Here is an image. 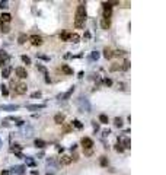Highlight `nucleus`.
<instances>
[{
  "label": "nucleus",
  "instance_id": "1",
  "mask_svg": "<svg viewBox=\"0 0 166 175\" xmlns=\"http://www.w3.org/2000/svg\"><path fill=\"white\" fill-rule=\"evenodd\" d=\"M85 20H86V6L85 3H80L76 9V20H74L76 28H83Z\"/></svg>",
  "mask_w": 166,
  "mask_h": 175
},
{
  "label": "nucleus",
  "instance_id": "2",
  "mask_svg": "<svg viewBox=\"0 0 166 175\" xmlns=\"http://www.w3.org/2000/svg\"><path fill=\"white\" fill-rule=\"evenodd\" d=\"M28 39L31 41V44H32V45H42V42H44V41H42V38H41L39 35H31Z\"/></svg>",
  "mask_w": 166,
  "mask_h": 175
},
{
  "label": "nucleus",
  "instance_id": "3",
  "mask_svg": "<svg viewBox=\"0 0 166 175\" xmlns=\"http://www.w3.org/2000/svg\"><path fill=\"white\" fill-rule=\"evenodd\" d=\"M26 91H28L26 83H17V85H16V88H15V92H16V93H19V95L26 93Z\"/></svg>",
  "mask_w": 166,
  "mask_h": 175
},
{
  "label": "nucleus",
  "instance_id": "4",
  "mask_svg": "<svg viewBox=\"0 0 166 175\" xmlns=\"http://www.w3.org/2000/svg\"><path fill=\"white\" fill-rule=\"evenodd\" d=\"M15 72H16V76L20 77V79H25V77L28 76V72H26V69H23V67H16Z\"/></svg>",
  "mask_w": 166,
  "mask_h": 175
},
{
  "label": "nucleus",
  "instance_id": "5",
  "mask_svg": "<svg viewBox=\"0 0 166 175\" xmlns=\"http://www.w3.org/2000/svg\"><path fill=\"white\" fill-rule=\"evenodd\" d=\"M82 145H83L85 149H90V147L93 146V140L89 139V137H83V139H82Z\"/></svg>",
  "mask_w": 166,
  "mask_h": 175
},
{
  "label": "nucleus",
  "instance_id": "6",
  "mask_svg": "<svg viewBox=\"0 0 166 175\" xmlns=\"http://www.w3.org/2000/svg\"><path fill=\"white\" fill-rule=\"evenodd\" d=\"M64 118H66V117H64L63 114H57V115L54 117V123H55V124H63V123H64Z\"/></svg>",
  "mask_w": 166,
  "mask_h": 175
},
{
  "label": "nucleus",
  "instance_id": "7",
  "mask_svg": "<svg viewBox=\"0 0 166 175\" xmlns=\"http://www.w3.org/2000/svg\"><path fill=\"white\" fill-rule=\"evenodd\" d=\"M61 70L66 73V74H73V69L67 64H61Z\"/></svg>",
  "mask_w": 166,
  "mask_h": 175
},
{
  "label": "nucleus",
  "instance_id": "8",
  "mask_svg": "<svg viewBox=\"0 0 166 175\" xmlns=\"http://www.w3.org/2000/svg\"><path fill=\"white\" fill-rule=\"evenodd\" d=\"M10 72H12V67H10V66H7V67H4V69L1 70V76L6 79V77H9V76H10Z\"/></svg>",
  "mask_w": 166,
  "mask_h": 175
},
{
  "label": "nucleus",
  "instance_id": "9",
  "mask_svg": "<svg viewBox=\"0 0 166 175\" xmlns=\"http://www.w3.org/2000/svg\"><path fill=\"white\" fill-rule=\"evenodd\" d=\"M104 57H105V58H112V57H114V51L109 50V48H105V50H104Z\"/></svg>",
  "mask_w": 166,
  "mask_h": 175
},
{
  "label": "nucleus",
  "instance_id": "10",
  "mask_svg": "<svg viewBox=\"0 0 166 175\" xmlns=\"http://www.w3.org/2000/svg\"><path fill=\"white\" fill-rule=\"evenodd\" d=\"M60 162H61L63 165H69V164H71V158H70V156H67V155H64V156H61Z\"/></svg>",
  "mask_w": 166,
  "mask_h": 175
},
{
  "label": "nucleus",
  "instance_id": "11",
  "mask_svg": "<svg viewBox=\"0 0 166 175\" xmlns=\"http://www.w3.org/2000/svg\"><path fill=\"white\" fill-rule=\"evenodd\" d=\"M10 19H12L10 13H1V16H0V20H1V22H10Z\"/></svg>",
  "mask_w": 166,
  "mask_h": 175
},
{
  "label": "nucleus",
  "instance_id": "12",
  "mask_svg": "<svg viewBox=\"0 0 166 175\" xmlns=\"http://www.w3.org/2000/svg\"><path fill=\"white\" fill-rule=\"evenodd\" d=\"M101 25H102V28H104V29H109V26H111V22H109V19H102Z\"/></svg>",
  "mask_w": 166,
  "mask_h": 175
},
{
  "label": "nucleus",
  "instance_id": "13",
  "mask_svg": "<svg viewBox=\"0 0 166 175\" xmlns=\"http://www.w3.org/2000/svg\"><path fill=\"white\" fill-rule=\"evenodd\" d=\"M99 121H101L102 124H108V123H109V118H108V115L101 114V115H99Z\"/></svg>",
  "mask_w": 166,
  "mask_h": 175
},
{
  "label": "nucleus",
  "instance_id": "14",
  "mask_svg": "<svg viewBox=\"0 0 166 175\" xmlns=\"http://www.w3.org/2000/svg\"><path fill=\"white\" fill-rule=\"evenodd\" d=\"M26 39H28L26 34H20V35H19V38H17V42H19V44H25V42H26Z\"/></svg>",
  "mask_w": 166,
  "mask_h": 175
},
{
  "label": "nucleus",
  "instance_id": "15",
  "mask_svg": "<svg viewBox=\"0 0 166 175\" xmlns=\"http://www.w3.org/2000/svg\"><path fill=\"white\" fill-rule=\"evenodd\" d=\"M41 108H45V105L41 104V105H29V107H28L29 111H35V110H41Z\"/></svg>",
  "mask_w": 166,
  "mask_h": 175
},
{
  "label": "nucleus",
  "instance_id": "16",
  "mask_svg": "<svg viewBox=\"0 0 166 175\" xmlns=\"http://www.w3.org/2000/svg\"><path fill=\"white\" fill-rule=\"evenodd\" d=\"M69 38H70V34H67V32L60 34V39H61V41H69Z\"/></svg>",
  "mask_w": 166,
  "mask_h": 175
},
{
  "label": "nucleus",
  "instance_id": "17",
  "mask_svg": "<svg viewBox=\"0 0 166 175\" xmlns=\"http://www.w3.org/2000/svg\"><path fill=\"white\" fill-rule=\"evenodd\" d=\"M69 41L79 42V35H77V34H70V38H69Z\"/></svg>",
  "mask_w": 166,
  "mask_h": 175
},
{
  "label": "nucleus",
  "instance_id": "18",
  "mask_svg": "<svg viewBox=\"0 0 166 175\" xmlns=\"http://www.w3.org/2000/svg\"><path fill=\"white\" fill-rule=\"evenodd\" d=\"M35 146H36V147H44V146H45V142L41 140V139H36V140H35Z\"/></svg>",
  "mask_w": 166,
  "mask_h": 175
},
{
  "label": "nucleus",
  "instance_id": "19",
  "mask_svg": "<svg viewBox=\"0 0 166 175\" xmlns=\"http://www.w3.org/2000/svg\"><path fill=\"white\" fill-rule=\"evenodd\" d=\"M111 18V9H104V19H109Z\"/></svg>",
  "mask_w": 166,
  "mask_h": 175
},
{
  "label": "nucleus",
  "instance_id": "20",
  "mask_svg": "<svg viewBox=\"0 0 166 175\" xmlns=\"http://www.w3.org/2000/svg\"><path fill=\"white\" fill-rule=\"evenodd\" d=\"M1 110H4V111H12V110H17V105H6V107H1Z\"/></svg>",
  "mask_w": 166,
  "mask_h": 175
},
{
  "label": "nucleus",
  "instance_id": "21",
  "mask_svg": "<svg viewBox=\"0 0 166 175\" xmlns=\"http://www.w3.org/2000/svg\"><path fill=\"white\" fill-rule=\"evenodd\" d=\"M0 31H1V32H4V34H7V32L10 31V28H9L7 25H1V23H0Z\"/></svg>",
  "mask_w": 166,
  "mask_h": 175
},
{
  "label": "nucleus",
  "instance_id": "22",
  "mask_svg": "<svg viewBox=\"0 0 166 175\" xmlns=\"http://www.w3.org/2000/svg\"><path fill=\"white\" fill-rule=\"evenodd\" d=\"M22 61H23L25 64H31V58H29L28 55H22Z\"/></svg>",
  "mask_w": 166,
  "mask_h": 175
},
{
  "label": "nucleus",
  "instance_id": "23",
  "mask_svg": "<svg viewBox=\"0 0 166 175\" xmlns=\"http://www.w3.org/2000/svg\"><path fill=\"white\" fill-rule=\"evenodd\" d=\"M73 126H74L76 129H82V127H83V126H82V123H80L79 120H74V121H73Z\"/></svg>",
  "mask_w": 166,
  "mask_h": 175
},
{
  "label": "nucleus",
  "instance_id": "24",
  "mask_svg": "<svg viewBox=\"0 0 166 175\" xmlns=\"http://www.w3.org/2000/svg\"><path fill=\"white\" fill-rule=\"evenodd\" d=\"M115 126H117V127H122V120L117 117V118H115Z\"/></svg>",
  "mask_w": 166,
  "mask_h": 175
},
{
  "label": "nucleus",
  "instance_id": "25",
  "mask_svg": "<svg viewBox=\"0 0 166 175\" xmlns=\"http://www.w3.org/2000/svg\"><path fill=\"white\" fill-rule=\"evenodd\" d=\"M101 165H102V166H106V165H108V161H106V158H105V156H102V158H101Z\"/></svg>",
  "mask_w": 166,
  "mask_h": 175
},
{
  "label": "nucleus",
  "instance_id": "26",
  "mask_svg": "<svg viewBox=\"0 0 166 175\" xmlns=\"http://www.w3.org/2000/svg\"><path fill=\"white\" fill-rule=\"evenodd\" d=\"M128 67H130V61H128V60H125V61H124V66H121V69H124V70H127Z\"/></svg>",
  "mask_w": 166,
  "mask_h": 175
},
{
  "label": "nucleus",
  "instance_id": "27",
  "mask_svg": "<svg viewBox=\"0 0 166 175\" xmlns=\"http://www.w3.org/2000/svg\"><path fill=\"white\" fill-rule=\"evenodd\" d=\"M115 150L120 152V153H122V152H124V147H121V145H117V146H115Z\"/></svg>",
  "mask_w": 166,
  "mask_h": 175
},
{
  "label": "nucleus",
  "instance_id": "28",
  "mask_svg": "<svg viewBox=\"0 0 166 175\" xmlns=\"http://www.w3.org/2000/svg\"><path fill=\"white\" fill-rule=\"evenodd\" d=\"M1 93H3V95H7V93H9V92H7V88H6V86H1Z\"/></svg>",
  "mask_w": 166,
  "mask_h": 175
},
{
  "label": "nucleus",
  "instance_id": "29",
  "mask_svg": "<svg viewBox=\"0 0 166 175\" xmlns=\"http://www.w3.org/2000/svg\"><path fill=\"white\" fill-rule=\"evenodd\" d=\"M124 146H125V147H130V139H124Z\"/></svg>",
  "mask_w": 166,
  "mask_h": 175
},
{
  "label": "nucleus",
  "instance_id": "30",
  "mask_svg": "<svg viewBox=\"0 0 166 175\" xmlns=\"http://www.w3.org/2000/svg\"><path fill=\"white\" fill-rule=\"evenodd\" d=\"M12 150H13V152H15V150H16V152H19V150H20V146H19V145H15V146L12 147Z\"/></svg>",
  "mask_w": 166,
  "mask_h": 175
},
{
  "label": "nucleus",
  "instance_id": "31",
  "mask_svg": "<svg viewBox=\"0 0 166 175\" xmlns=\"http://www.w3.org/2000/svg\"><path fill=\"white\" fill-rule=\"evenodd\" d=\"M111 70H121V66H111Z\"/></svg>",
  "mask_w": 166,
  "mask_h": 175
},
{
  "label": "nucleus",
  "instance_id": "32",
  "mask_svg": "<svg viewBox=\"0 0 166 175\" xmlns=\"http://www.w3.org/2000/svg\"><path fill=\"white\" fill-rule=\"evenodd\" d=\"M38 96H41V92H34L32 93V98H38Z\"/></svg>",
  "mask_w": 166,
  "mask_h": 175
},
{
  "label": "nucleus",
  "instance_id": "33",
  "mask_svg": "<svg viewBox=\"0 0 166 175\" xmlns=\"http://www.w3.org/2000/svg\"><path fill=\"white\" fill-rule=\"evenodd\" d=\"M0 7H7V1H0Z\"/></svg>",
  "mask_w": 166,
  "mask_h": 175
},
{
  "label": "nucleus",
  "instance_id": "34",
  "mask_svg": "<svg viewBox=\"0 0 166 175\" xmlns=\"http://www.w3.org/2000/svg\"><path fill=\"white\" fill-rule=\"evenodd\" d=\"M105 85H108V86H111V85H112V82H111L109 79H105Z\"/></svg>",
  "mask_w": 166,
  "mask_h": 175
},
{
  "label": "nucleus",
  "instance_id": "35",
  "mask_svg": "<svg viewBox=\"0 0 166 175\" xmlns=\"http://www.w3.org/2000/svg\"><path fill=\"white\" fill-rule=\"evenodd\" d=\"M70 130H71L70 126H64V131H70Z\"/></svg>",
  "mask_w": 166,
  "mask_h": 175
},
{
  "label": "nucleus",
  "instance_id": "36",
  "mask_svg": "<svg viewBox=\"0 0 166 175\" xmlns=\"http://www.w3.org/2000/svg\"><path fill=\"white\" fill-rule=\"evenodd\" d=\"M98 57H99V54H98V53H93V54H92V58H98Z\"/></svg>",
  "mask_w": 166,
  "mask_h": 175
},
{
  "label": "nucleus",
  "instance_id": "37",
  "mask_svg": "<svg viewBox=\"0 0 166 175\" xmlns=\"http://www.w3.org/2000/svg\"><path fill=\"white\" fill-rule=\"evenodd\" d=\"M1 175H9V171H3V172H1Z\"/></svg>",
  "mask_w": 166,
  "mask_h": 175
},
{
  "label": "nucleus",
  "instance_id": "38",
  "mask_svg": "<svg viewBox=\"0 0 166 175\" xmlns=\"http://www.w3.org/2000/svg\"><path fill=\"white\" fill-rule=\"evenodd\" d=\"M38 174H39L38 171H32V175H38Z\"/></svg>",
  "mask_w": 166,
  "mask_h": 175
},
{
  "label": "nucleus",
  "instance_id": "39",
  "mask_svg": "<svg viewBox=\"0 0 166 175\" xmlns=\"http://www.w3.org/2000/svg\"><path fill=\"white\" fill-rule=\"evenodd\" d=\"M47 175H54V174H47Z\"/></svg>",
  "mask_w": 166,
  "mask_h": 175
}]
</instances>
